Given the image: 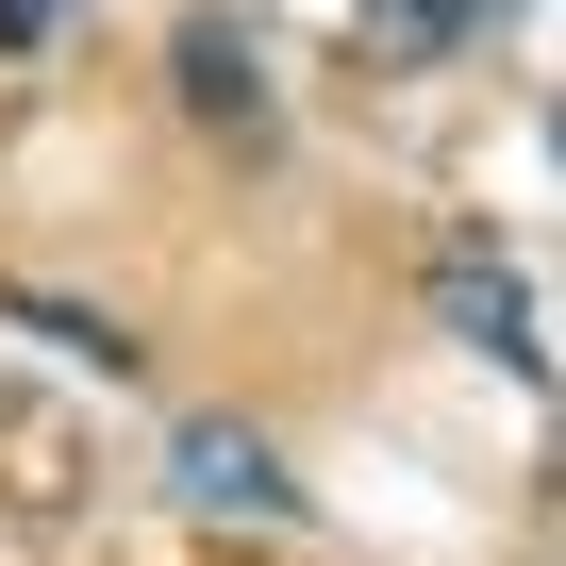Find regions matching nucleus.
Instances as JSON below:
<instances>
[{
    "mask_svg": "<svg viewBox=\"0 0 566 566\" xmlns=\"http://www.w3.org/2000/svg\"><path fill=\"white\" fill-rule=\"evenodd\" d=\"M167 483H184V516H250V533L301 516V483H283V450H266L250 417H184V433H167Z\"/></svg>",
    "mask_w": 566,
    "mask_h": 566,
    "instance_id": "f03ea898",
    "label": "nucleus"
},
{
    "mask_svg": "<svg viewBox=\"0 0 566 566\" xmlns=\"http://www.w3.org/2000/svg\"><path fill=\"white\" fill-rule=\"evenodd\" d=\"M433 317H450V334H467L483 367L549 384V317H533V283H516V266H500L483 233H450V250H433Z\"/></svg>",
    "mask_w": 566,
    "mask_h": 566,
    "instance_id": "f257e3e1",
    "label": "nucleus"
},
{
    "mask_svg": "<svg viewBox=\"0 0 566 566\" xmlns=\"http://www.w3.org/2000/svg\"><path fill=\"white\" fill-rule=\"evenodd\" d=\"M500 18H533V0H350V51H367V67H450V51H483Z\"/></svg>",
    "mask_w": 566,
    "mask_h": 566,
    "instance_id": "7ed1b4c3",
    "label": "nucleus"
},
{
    "mask_svg": "<svg viewBox=\"0 0 566 566\" xmlns=\"http://www.w3.org/2000/svg\"><path fill=\"white\" fill-rule=\"evenodd\" d=\"M67 34V0H0V51H51Z\"/></svg>",
    "mask_w": 566,
    "mask_h": 566,
    "instance_id": "39448f33",
    "label": "nucleus"
},
{
    "mask_svg": "<svg viewBox=\"0 0 566 566\" xmlns=\"http://www.w3.org/2000/svg\"><path fill=\"white\" fill-rule=\"evenodd\" d=\"M167 84H184V117L266 134V67H250V34H233V18H184V34H167Z\"/></svg>",
    "mask_w": 566,
    "mask_h": 566,
    "instance_id": "20e7f679",
    "label": "nucleus"
}]
</instances>
